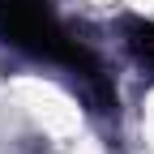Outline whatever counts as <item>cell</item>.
I'll list each match as a JSON object with an SVG mask.
<instances>
[{
	"label": "cell",
	"instance_id": "6da1fadb",
	"mask_svg": "<svg viewBox=\"0 0 154 154\" xmlns=\"http://www.w3.org/2000/svg\"><path fill=\"white\" fill-rule=\"evenodd\" d=\"M0 38L34 60H51V64L82 73V82L94 94H103L107 107H116V86L103 77L99 56L64 30V22L56 17L47 0H0Z\"/></svg>",
	"mask_w": 154,
	"mask_h": 154
},
{
	"label": "cell",
	"instance_id": "7a4b0ae2",
	"mask_svg": "<svg viewBox=\"0 0 154 154\" xmlns=\"http://www.w3.org/2000/svg\"><path fill=\"white\" fill-rule=\"evenodd\" d=\"M133 47H137V56L154 60V22H137L133 26Z\"/></svg>",
	"mask_w": 154,
	"mask_h": 154
}]
</instances>
